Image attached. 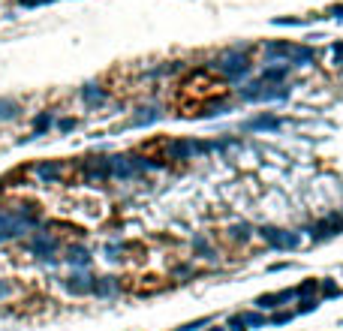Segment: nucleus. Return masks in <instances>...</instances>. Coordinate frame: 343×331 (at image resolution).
Instances as JSON below:
<instances>
[{
    "label": "nucleus",
    "instance_id": "1",
    "mask_svg": "<svg viewBox=\"0 0 343 331\" xmlns=\"http://www.w3.org/2000/svg\"><path fill=\"white\" fill-rule=\"evenodd\" d=\"M27 250H30V253H36L39 259H45V262H54V250H57V235H51V232H36V235L30 238Z\"/></svg>",
    "mask_w": 343,
    "mask_h": 331
},
{
    "label": "nucleus",
    "instance_id": "22",
    "mask_svg": "<svg viewBox=\"0 0 343 331\" xmlns=\"http://www.w3.org/2000/svg\"><path fill=\"white\" fill-rule=\"evenodd\" d=\"M211 331H220V328H211Z\"/></svg>",
    "mask_w": 343,
    "mask_h": 331
},
{
    "label": "nucleus",
    "instance_id": "3",
    "mask_svg": "<svg viewBox=\"0 0 343 331\" xmlns=\"http://www.w3.org/2000/svg\"><path fill=\"white\" fill-rule=\"evenodd\" d=\"M262 238H265L268 244H274V247H283V250H292V247H298V235H292V232H283V229H262Z\"/></svg>",
    "mask_w": 343,
    "mask_h": 331
},
{
    "label": "nucleus",
    "instance_id": "19",
    "mask_svg": "<svg viewBox=\"0 0 343 331\" xmlns=\"http://www.w3.org/2000/svg\"><path fill=\"white\" fill-rule=\"evenodd\" d=\"M316 307V301H304V304H298V313H310Z\"/></svg>",
    "mask_w": 343,
    "mask_h": 331
},
{
    "label": "nucleus",
    "instance_id": "13",
    "mask_svg": "<svg viewBox=\"0 0 343 331\" xmlns=\"http://www.w3.org/2000/svg\"><path fill=\"white\" fill-rule=\"evenodd\" d=\"M238 322L241 325H250V328H259V325H265V316H259V313H241Z\"/></svg>",
    "mask_w": 343,
    "mask_h": 331
},
{
    "label": "nucleus",
    "instance_id": "16",
    "mask_svg": "<svg viewBox=\"0 0 343 331\" xmlns=\"http://www.w3.org/2000/svg\"><path fill=\"white\" fill-rule=\"evenodd\" d=\"M57 127H60L63 133H69V130L75 127V121H72V118H63V121H57Z\"/></svg>",
    "mask_w": 343,
    "mask_h": 331
},
{
    "label": "nucleus",
    "instance_id": "12",
    "mask_svg": "<svg viewBox=\"0 0 343 331\" xmlns=\"http://www.w3.org/2000/svg\"><path fill=\"white\" fill-rule=\"evenodd\" d=\"M48 127H51V115H48V112L36 115V121H33V130H36V133H33V136H42V133H45Z\"/></svg>",
    "mask_w": 343,
    "mask_h": 331
},
{
    "label": "nucleus",
    "instance_id": "11",
    "mask_svg": "<svg viewBox=\"0 0 343 331\" xmlns=\"http://www.w3.org/2000/svg\"><path fill=\"white\" fill-rule=\"evenodd\" d=\"M247 127H250V130H277V127H280V121H277V118H271V115H265V118L250 121Z\"/></svg>",
    "mask_w": 343,
    "mask_h": 331
},
{
    "label": "nucleus",
    "instance_id": "20",
    "mask_svg": "<svg viewBox=\"0 0 343 331\" xmlns=\"http://www.w3.org/2000/svg\"><path fill=\"white\" fill-rule=\"evenodd\" d=\"M289 319H292V313H274V322H280V325L289 322Z\"/></svg>",
    "mask_w": 343,
    "mask_h": 331
},
{
    "label": "nucleus",
    "instance_id": "6",
    "mask_svg": "<svg viewBox=\"0 0 343 331\" xmlns=\"http://www.w3.org/2000/svg\"><path fill=\"white\" fill-rule=\"evenodd\" d=\"M93 292L99 298H115L118 295V280L115 277H99V280H93Z\"/></svg>",
    "mask_w": 343,
    "mask_h": 331
},
{
    "label": "nucleus",
    "instance_id": "8",
    "mask_svg": "<svg viewBox=\"0 0 343 331\" xmlns=\"http://www.w3.org/2000/svg\"><path fill=\"white\" fill-rule=\"evenodd\" d=\"M340 229H343V217H331L328 223L322 220V223H319V229H316V238H328V235H337Z\"/></svg>",
    "mask_w": 343,
    "mask_h": 331
},
{
    "label": "nucleus",
    "instance_id": "18",
    "mask_svg": "<svg viewBox=\"0 0 343 331\" xmlns=\"http://www.w3.org/2000/svg\"><path fill=\"white\" fill-rule=\"evenodd\" d=\"M322 292H325V295H328V298H334V295H337V292H340V289H337V286H334V283H325V286H322Z\"/></svg>",
    "mask_w": 343,
    "mask_h": 331
},
{
    "label": "nucleus",
    "instance_id": "2",
    "mask_svg": "<svg viewBox=\"0 0 343 331\" xmlns=\"http://www.w3.org/2000/svg\"><path fill=\"white\" fill-rule=\"evenodd\" d=\"M247 66H250V57H247L244 51H229V54H223V57H220V69H223L229 78L244 75V72H247Z\"/></svg>",
    "mask_w": 343,
    "mask_h": 331
},
{
    "label": "nucleus",
    "instance_id": "10",
    "mask_svg": "<svg viewBox=\"0 0 343 331\" xmlns=\"http://www.w3.org/2000/svg\"><path fill=\"white\" fill-rule=\"evenodd\" d=\"M81 96H84V102H90V105H96V102H102V99H105V93H102L96 84H87V87H81Z\"/></svg>",
    "mask_w": 343,
    "mask_h": 331
},
{
    "label": "nucleus",
    "instance_id": "15",
    "mask_svg": "<svg viewBox=\"0 0 343 331\" xmlns=\"http://www.w3.org/2000/svg\"><path fill=\"white\" fill-rule=\"evenodd\" d=\"M256 304H259V307H262V310H268V307H277V304H280V301H277V295H262V298H259V301H256Z\"/></svg>",
    "mask_w": 343,
    "mask_h": 331
},
{
    "label": "nucleus",
    "instance_id": "4",
    "mask_svg": "<svg viewBox=\"0 0 343 331\" xmlns=\"http://www.w3.org/2000/svg\"><path fill=\"white\" fill-rule=\"evenodd\" d=\"M93 280L96 277H90L87 271H78V274H72V277H66V292H72V295H84V292H93Z\"/></svg>",
    "mask_w": 343,
    "mask_h": 331
},
{
    "label": "nucleus",
    "instance_id": "21",
    "mask_svg": "<svg viewBox=\"0 0 343 331\" xmlns=\"http://www.w3.org/2000/svg\"><path fill=\"white\" fill-rule=\"evenodd\" d=\"M39 3H48V0H21V6H39Z\"/></svg>",
    "mask_w": 343,
    "mask_h": 331
},
{
    "label": "nucleus",
    "instance_id": "14",
    "mask_svg": "<svg viewBox=\"0 0 343 331\" xmlns=\"http://www.w3.org/2000/svg\"><path fill=\"white\" fill-rule=\"evenodd\" d=\"M160 118V108H142V115L133 118V124H148V121H157Z\"/></svg>",
    "mask_w": 343,
    "mask_h": 331
},
{
    "label": "nucleus",
    "instance_id": "17",
    "mask_svg": "<svg viewBox=\"0 0 343 331\" xmlns=\"http://www.w3.org/2000/svg\"><path fill=\"white\" fill-rule=\"evenodd\" d=\"M6 295H12V283L9 280H0V298H6Z\"/></svg>",
    "mask_w": 343,
    "mask_h": 331
},
{
    "label": "nucleus",
    "instance_id": "9",
    "mask_svg": "<svg viewBox=\"0 0 343 331\" xmlns=\"http://www.w3.org/2000/svg\"><path fill=\"white\" fill-rule=\"evenodd\" d=\"M18 118V102L9 96H0V121H12Z\"/></svg>",
    "mask_w": 343,
    "mask_h": 331
},
{
    "label": "nucleus",
    "instance_id": "7",
    "mask_svg": "<svg viewBox=\"0 0 343 331\" xmlns=\"http://www.w3.org/2000/svg\"><path fill=\"white\" fill-rule=\"evenodd\" d=\"M66 262H69L72 268H87V262H90V253H87L84 247H69V253H66Z\"/></svg>",
    "mask_w": 343,
    "mask_h": 331
},
{
    "label": "nucleus",
    "instance_id": "5",
    "mask_svg": "<svg viewBox=\"0 0 343 331\" xmlns=\"http://www.w3.org/2000/svg\"><path fill=\"white\" fill-rule=\"evenodd\" d=\"M60 175H63V166H60V163H39V166H36V178L45 181V184L60 181Z\"/></svg>",
    "mask_w": 343,
    "mask_h": 331
}]
</instances>
